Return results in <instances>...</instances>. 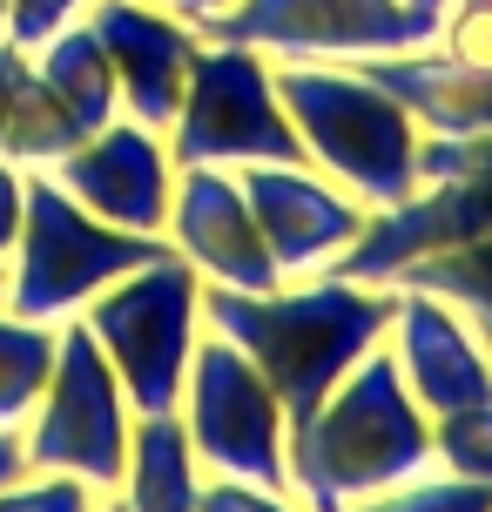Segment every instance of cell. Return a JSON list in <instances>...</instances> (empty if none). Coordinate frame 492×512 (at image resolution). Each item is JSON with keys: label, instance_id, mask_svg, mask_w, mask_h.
<instances>
[{"label": "cell", "instance_id": "cell-7", "mask_svg": "<svg viewBox=\"0 0 492 512\" xmlns=\"http://www.w3.org/2000/svg\"><path fill=\"white\" fill-rule=\"evenodd\" d=\"M169 162L209 169H250V162H304V142L277 102V61L243 41H203L182 108L169 122Z\"/></svg>", "mask_w": 492, "mask_h": 512}, {"label": "cell", "instance_id": "cell-35", "mask_svg": "<svg viewBox=\"0 0 492 512\" xmlns=\"http://www.w3.org/2000/svg\"><path fill=\"white\" fill-rule=\"evenodd\" d=\"M0 27H7V0H0Z\"/></svg>", "mask_w": 492, "mask_h": 512}, {"label": "cell", "instance_id": "cell-14", "mask_svg": "<svg viewBox=\"0 0 492 512\" xmlns=\"http://www.w3.org/2000/svg\"><path fill=\"white\" fill-rule=\"evenodd\" d=\"M391 358H398V378L418 398L425 418H445V411H466L492 398V358L479 331L466 317L425 290H398V317H391Z\"/></svg>", "mask_w": 492, "mask_h": 512}, {"label": "cell", "instance_id": "cell-25", "mask_svg": "<svg viewBox=\"0 0 492 512\" xmlns=\"http://www.w3.org/2000/svg\"><path fill=\"white\" fill-rule=\"evenodd\" d=\"M81 14H88V0H7V27H0V34H7L14 48L34 54L48 34H61V27L81 21Z\"/></svg>", "mask_w": 492, "mask_h": 512}, {"label": "cell", "instance_id": "cell-16", "mask_svg": "<svg viewBox=\"0 0 492 512\" xmlns=\"http://www.w3.org/2000/svg\"><path fill=\"white\" fill-rule=\"evenodd\" d=\"M122 512H196L203 499V465L189 452L182 418H135L129 438V472H122Z\"/></svg>", "mask_w": 492, "mask_h": 512}, {"label": "cell", "instance_id": "cell-17", "mask_svg": "<svg viewBox=\"0 0 492 512\" xmlns=\"http://www.w3.org/2000/svg\"><path fill=\"white\" fill-rule=\"evenodd\" d=\"M34 75L48 81V95L68 108V122L81 135H95L102 122L122 115V88H115V68H108V48L95 41L88 21H68L61 34H48L34 48Z\"/></svg>", "mask_w": 492, "mask_h": 512}, {"label": "cell", "instance_id": "cell-21", "mask_svg": "<svg viewBox=\"0 0 492 512\" xmlns=\"http://www.w3.org/2000/svg\"><path fill=\"white\" fill-rule=\"evenodd\" d=\"M344 512H492V486L486 479H459V472H412L385 492H364Z\"/></svg>", "mask_w": 492, "mask_h": 512}, {"label": "cell", "instance_id": "cell-11", "mask_svg": "<svg viewBox=\"0 0 492 512\" xmlns=\"http://www.w3.org/2000/svg\"><path fill=\"white\" fill-rule=\"evenodd\" d=\"M81 209H95L102 223L129 236H162L169 230V189H176V162L156 128L115 115L95 135H81L75 149L48 169ZM169 243V236H162Z\"/></svg>", "mask_w": 492, "mask_h": 512}, {"label": "cell", "instance_id": "cell-28", "mask_svg": "<svg viewBox=\"0 0 492 512\" xmlns=\"http://www.w3.org/2000/svg\"><path fill=\"white\" fill-rule=\"evenodd\" d=\"M27 479V445H21V425H0V486Z\"/></svg>", "mask_w": 492, "mask_h": 512}, {"label": "cell", "instance_id": "cell-31", "mask_svg": "<svg viewBox=\"0 0 492 512\" xmlns=\"http://www.w3.org/2000/svg\"><path fill=\"white\" fill-rule=\"evenodd\" d=\"M0 135H7V48H0Z\"/></svg>", "mask_w": 492, "mask_h": 512}, {"label": "cell", "instance_id": "cell-22", "mask_svg": "<svg viewBox=\"0 0 492 512\" xmlns=\"http://www.w3.org/2000/svg\"><path fill=\"white\" fill-rule=\"evenodd\" d=\"M432 465L459 472V479H486L492 486V398L466 411L432 418Z\"/></svg>", "mask_w": 492, "mask_h": 512}, {"label": "cell", "instance_id": "cell-15", "mask_svg": "<svg viewBox=\"0 0 492 512\" xmlns=\"http://www.w3.org/2000/svg\"><path fill=\"white\" fill-rule=\"evenodd\" d=\"M351 68L364 81H378L425 135H486L492 128V68L459 61L432 41L405 54H364Z\"/></svg>", "mask_w": 492, "mask_h": 512}, {"label": "cell", "instance_id": "cell-32", "mask_svg": "<svg viewBox=\"0 0 492 512\" xmlns=\"http://www.w3.org/2000/svg\"><path fill=\"white\" fill-rule=\"evenodd\" d=\"M472 331H479V344H486V358H492V310H486V317H472Z\"/></svg>", "mask_w": 492, "mask_h": 512}, {"label": "cell", "instance_id": "cell-9", "mask_svg": "<svg viewBox=\"0 0 492 512\" xmlns=\"http://www.w3.org/2000/svg\"><path fill=\"white\" fill-rule=\"evenodd\" d=\"M203 41H243L270 61H364V54L425 48L439 21L405 0H230L223 14L189 21Z\"/></svg>", "mask_w": 492, "mask_h": 512}, {"label": "cell", "instance_id": "cell-2", "mask_svg": "<svg viewBox=\"0 0 492 512\" xmlns=\"http://www.w3.org/2000/svg\"><path fill=\"white\" fill-rule=\"evenodd\" d=\"M432 465V418L398 378L391 344L337 384L331 398L290 432V486L311 512H344L364 492H385Z\"/></svg>", "mask_w": 492, "mask_h": 512}, {"label": "cell", "instance_id": "cell-20", "mask_svg": "<svg viewBox=\"0 0 492 512\" xmlns=\"http://www.w3.org/2000/svg\"><path fill=\"white\" fill-rule=\"evenodd\" d=\"M391 290H425V297L452 304L466 324L486 317L492 310V236H472V243H459V250H445V256H425Z\"/></svg>", "mask_w": 492, "mask_h": 512}, {"label": "cell", "instance_id": "cell-12", "mask_svg": "<svg viewBox=\"0 0 492 512\" xmlns=\"http://www.w3.org/2000/svg\"><path fill=\"white\" fill-rule=\"evenodd\" d=\"M162 236L203 283H223V290H277L284 283L270 250H263V230L250 216V196H243L236 169H209V162L176 169Z\"/></svg>", "mask_w": 492, "mask_h": 512}, {"label": "cell", "instance_id": "cell-8", "mask_svg": "<svg viewBox=\"0 0 492 512\" xmlns=\"http://www.w3.org/2000/svg\"><path fill=\"white\" fill-rule=\"evenodd\" d=\"M182 432L189 452L203 465V479H243L263 492H297L290 486V432H284V405L263 384V371L230 337H216L203 324L196 358H189V384H182Z\"/></svg>", "mask_w": 492, "mask_h": 512}, {"label": "cell", "instance_id": "cell-34", "mask_svg": "<svg viewBox=\"0 0 492 512\" xmlns=\"http://www.w3.org/2000/svg\"><path fill=\"white\" fill-rule=\"evenodd\" d=\"M95 512H122V499H115V492H108V499H102V506H95Z\"/></svg>", "mask_w": 492, "mask_h": 512}, {"label": "cell", "instance_id": "cell-5", "mask_svg": "<svg viewBox=\"0 0 492 512\" xmlns=\"http://www.w3.org/2000/svg\"><path fill=\"white\" fill-rule=\"evenodd\" d=\"M81 324L102 344V358L115 364L135 418H169L182 405L189 358H196V337H203V277L176 250H162L156 263L108 283L81 310Z\"/></svg>", "mask_w": 492, "mask_h": 512}, {"label": "cell", "instance_id": "cell-24", "mask_svg": "<svg viewBox=\"0 0 492 512\" xmlns=\"http://www.w3.org/2000/svg\"><path fill=\"white\" fill-rule=\"evenodd\" d=\"M102 492L81 479H54V472H27L14 486H0V512H95Z\"/></svg>", "mask_w": 492, "mask_h": 512}, {"label": "cell", "instance_id": "cell-23", "mask_svg": "<svg viewBox=\"0 0 492 512\" xmlns=\"http://www.w3.org/2000/svg\"><path fill=\"white\" fill-rule=\"evenodd\" d=\"M418 182H492V128L486 135H425Z\"/></svg>", "mask_w": 492, "mask_h": 512}, {"label": "cell", "instance_id": "cell-30", "mask_svg": "<svg viewBox=\"0 0 492 512\" xmlns=\"http://www.w3.org/2000/svg\"><path fill=\"white\" fill-rule=\"evenodd\" d=\"M405 7H418L425 21H445V7H452V0H405Z\"/></svg>", "mask_w": 492, "mask_h": 512}, {"label": "cell", "instance_id": "cell-29", "mask_svg": "<svg viewBox=\"0 0 492 512\" xmlns=\"http://www.w3.org/2000/svg\"><path fill=\"white\" fill-rule=\"evenodd\" d=\"M149 7H169V14H182V21H203V14H223L230 0H149Z\"/></svg>", "mask_w": 492, "mask_h": 512}, {"label": "cell", "instance_id": "cell-18", "mask_svg": "<svg viewBox=\"0 0 492 512\" xmlns=\"http://www.w3.org/2000/svg\"><path fill=\"white\" fill-rule=\"evenodd\" d=\"M0 48H7V135H0V155L14 169H54L81 142V128L48 95V81L34 75V54L14 48L7 34H0Z\"/></svg>", "mask_w": 492, "mask_h": 512}, {"label": "cell", "instance_id": "cell-19", "mask_svg": "<svg viewBox=\"0 0 492 512\" xmlns=\"http://www.w3.org/2000/svg\"><path fill=\"white\" fill-rule=\"evenodd\" d=\"M54 337H61V324H34V317L0 310V425H21L34 411L54 371Z\"/></svg>", "mask_w": 492, "mask_h": 512}, {"label": "cell", "instance_id": "cell-4", "mask_svg": "<svg viewBox=\"0 0 492 512\" xmlns=\"http://www.w3.org/2000/svg\"><path fill=\"white\" fill-rule=\"evenodd\" d=\"M169 250L162 236H129L81 209L48 169H27V216L7 250V310L34 324H68L102 297L108 283L156 263Z\"/></svg>", "mask_w": 492, "mask_h": 512}, {"label": "cell", "instance_id": "cell-6", "mask_svg": "<svg viewBox=\"0 0 492 512\" xmlns=\"http://www.w3.org/2000/svg\"><path fill=\"white\" fill-rule=\"evenodd\" d=\"M129 438H135V411L122 398L115 364L102 358V344L88 337V324L68 317L61 337H54L48 384H41L34 411L21 418L27 472H54V479H81L95 492H122Z\"/></svg>", "mask_w": 492, "mask_h": 512}, {"label": "cell", "instance_id": "cell-3", "mask_svg": "<svg viewBox=\"0 0 492 512\" xmlns=\"http://www.w3.org/2000/svg\"><path fill=\"white\" fill-rule=\"evenodd\" d=\"M277 102L304 142V162L324 169L337 189H351L358 203L391 209L418 189L425 128L351 61H277Z\"/></svg>", "mask_w": 492, "mask_h": 512}, {"label": "cell", "instance_id": "cell-26", "mask_svg": "<svg viewBox=\"0 0 492 512\" xmlns=\"http://www.w3.org/2000/svg\"><path fill=\"white\" fill-rule=\"evenodd\" d=\"M196 512H304V506H290V492H263L243 479H203Z\"/></svg>", "mask_w": 492, "mask_h": 512}, {"label": "cell", "instance_id": "cell-13", "mask_svg": "<svg viewBox=\"0 0 492 512\" xmlns=\"http://www.w3.org/2000/svg\"><path fill=\"white\" fill-rule=\"evenodd\" d=\"M81 21L95 27V41L108 48V68H115V88H122V115L169 135L203 34L169 7H149V0H88Z\"/></svg>", "mask_w": 492, "mask_h": 512}, {"label": "cell", "instance_id": "cell-1", "mask_svg": "<svg viewBox=\"0 0 492 512\" xmlns=\"http://www.w3.org/2000/svg\"><path fill=\"white\" fill-rule=\"evenodd\" d=\"M391 317H398L391 283L297 277V283H277V290L203 283V324L216 337H230L263 371V384L284 405V432H297L337 384L385 344Z\"/></svg>", "mask_w": 492, "mask_h": 512}, {"label": "cell", "instance_id": "cell-27", "mask_svg": "<svg viewBox=\"0 0 492 512\" xmlns=\"http://www.w3.org/2000/svg\"><path fill=\"white\" fill-rule=\"evenodd\" d=\"M21 216H27V169H14V162L0 155V256L14 250V236H21Z\"/></svg>", "mask_w": 492, "mask_h": 512}, {"label": "cell", "instance_id": "cell-33", "mask_svg": "<svg viewBox=\"0 0 492 512\" xmlns=\"http://www.w3.org/2000/svg\"><path fill=\"white\" fill-rule=\"evenodd\" d=\"M0 310H7V256H0Z\"/></svg>", "mask_w": 492, "mask_h": 512}, {"label": "cell", "instance_id": "cell-10", "mask_svg": "<svg viewBox=\"0 0 492 512\" xmlns=\"http://www.w3.org/2000/svg\"><path fill=\"white\" fill-rule=\"evenodd\" d=\"M236 182L250 196L263 250H270L284 283L324 277L337 256L358 243L364 216H371V203H358L351 189H337L311 162H250V169H236Z\"/></svg>", "mask_w": 492, "mask_h": 512}]
</instances>
